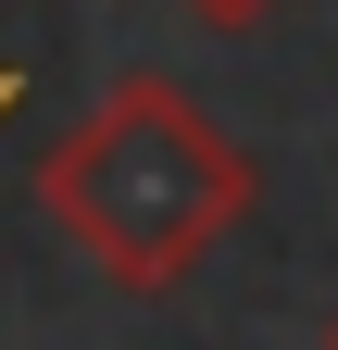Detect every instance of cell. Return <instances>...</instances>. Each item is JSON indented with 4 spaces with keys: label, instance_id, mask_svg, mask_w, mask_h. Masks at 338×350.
Returning <instances> with one entry per match:
<instances>
[{
    "label": "cell",
    "instance_id": "6da1fadb",
    "mask_svg": "<svg viewBox=\"0 0 338 350\" xmlns=\"http://www.w3.org/2000/svg\"><path fill=\"white\" fill-rule=\"evenodd\" d=\"M38 213L101 288L163 300L250 226V150L176 75H113L88 113L38 150Z\"/></svg>",
    "mask_w": 338,
    "mask_h": 350
},
{
    "label": "cell",
    "instance_id": "7a4b0ae2",
    "mask_svg": "<svg viewBox=\"0 0 338 350\" xmlns=\"http://www.w3.org/2000/svg\"><path fill=\"white\" fill-rule=\"evenodd\" d=\"M176 13H188V25H226V38H238V25H263L276 0H176Z\"/></svg>",
    "mask_w": 338,
    "mask_h": 350
},
{
    "label": "cell",
    "instance_id": "3957f363",
    "mask_svg": "<svg viewBox=\"0 0 338 350\" xmlns=\"http://www.w3.org/2000/svg\"><path fill=\"white\" fill-rule=\"evenodd\" d=\"M13 100H25V75H13V63H0V113H13Z\"/></svg>",
    "mask_w": 338,
    "mask_h": 350
},
{
    "label": "cell",
    "instance_id": "277c9868",
    "mask_svg": "<svg viewBox=\"0 0 338 350\" xmlns=\"http://www.w3.org/2000/svg\"><path fill=\"white\" fill-rule=\"evenodd\" d=\"M326 350H338V325H326Z\"/></svg>",
    "mask_w": 338,
    "mask_h": 350
}]
</instances>
